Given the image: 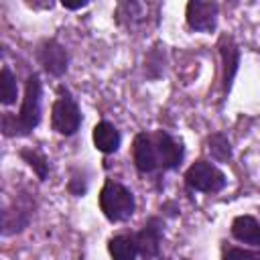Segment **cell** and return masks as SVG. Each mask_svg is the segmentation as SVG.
<instances>
[{
  "mask_svg": "<svg viewBox=\"0 0 260 260\" xmlns=\"http://www.w3.org/2000/svg\"><path fill=\"white\" fill-rule=\"evenodd\" d=\"M185 260H187V258H185Z\"/></svg>",
  "mask_w": 260,
  "mask_h": 260,
  "instance_id": "cell-19",
  "label": "cell"
},
{
  "mask_svg": "<svg viewBox=\"0 0 260 260\" xmlns=\"http://www.w3.org/2000/svg\"><path fill=\"white\" fill-rule=\"evenodd\" d=\"M132 160L138 173H152L158 169V156L152 132H138L132 142Z\"/></svg>",
  "mask_w": 260,
  "mask_h": 260,
  "instance_id": "cell-8",
  "label": "cell"
},
{
  "mask_svg": "<svg viewBox=\"0 0 260 260\" xmlns=\"http://www.w3.org/2000/svg\"><path fill=\"white\" fill-rule=\"evenodd\" d=\"M51 126L61 136H71L81 126V110L67 89L59 87V98L51 108Z\"/></svg>",
  "mask_w": 260,
  "mask_h": 260,
  "instance_id": "cell-3",
  "label": "cell"
},
{
  "mask_svg": "<svg viewBox=\"0 0 260 260\" xmlns=\"http://www.w3.org/2000/svg\"><path fill=\"white\" fill-rule=\"evenodd\" d=\"M232 236L248 246H260V221L252 215H238L232 221Z\"/></svg>",
  "mask_w": 260,
  "mask_h": 260,
  "instance_id": "cell-12",
  "label": "cell"
},
{
  "mask_svg": "<svg viewBox=\"0 0 260 260\" xmlns=\"http://www.w3.org/2000/svg\"><path fill=\"white\" fill-rule=\"evenodd\" d=\"M185 183L189 189L199 191V193H219L225 187L228 179H225L223 171L217 169L213 162L199 158L187 169Z\"/></svg>",
  "mask_w": 260,
  "mask_h": 260,
  "instance_id": "cell-4",
  "label": "cell"
},
{
  "mask_svg": "<svg viewBox=\"0 0 260 260\" xmlns=\"http://www.w3.org/2000/svg\"><path fill=\"white\" fill-rule=\"evenodd\" d=\"M61 4H63V8H67V10H79V8H85V6H87V0H77V2L63 0Z\"/></svg>",
  "mask_w": 260,
  "mask_h": 260,
  "instance_id": "cell-18",
  "label": "cell"
},
{
  "mask_svg": "<svg viewBox=\"0 0 260 260\" xmlns=\"http://www.w3.org/2000/svg\"><path fill=\"white\" fill-rule=\"evenodd\" d=\"M136 244H138V252L142 258L150 260L156 258L160 252V240H162V221L158 217H150L142 230L138 234H134Z\"/></svg>",
  "mask_w": 260,
  "mask_h": 260,
  "instance_id": "cell-10",
  "label": "cell"
},
{
  "mask_svg": "<svg viewBox=\"0 0 260 260\" xmlns=\"http://www.w3.org/2000/svg\"><path fill=\"white\" fill-rule=\"evenodd\" d=\"M207 150L215 160L225 162L232 158V144H230L228 136L221 132H213L211 136H207Z\"/></svg>",
  "mask_w": 260,
  "mask_h": 260,
  "instance_id": "cell-16",
  "label": "cell"
},
{
  "mask_svg": "<svg viewBox=\"0 0 260 260\" xmlns=\"http://www.w3.org/2000/svg\"><path fill=\"white\" fill-rule=\"evenodd\" d=\"M108 252H110V256L114 260H136V256L140 254L136 238L134 236H126V234L110 238L108 240Z\"/></svg>",
  "mask_w": 260,
  "mask_h": 260,
  "instance_id": "cell-13",
  "label": "cell"
},
{
  "mask_svg": "<svg viewBox=\"0 0 260 260\" xmlns=\"http://www.w3.org/2000/svg\"><path fill=\"white\" fill-rule=\"evenodd\" d=\"M37 59L39 63L43 65V69L53 75V77H61L65 75L67 67H69V55H67V49L55 41V39H47L39 45L37 49Z\"/></svg>",
  "mask_w": 260,
  "mask_h": 260,
  "instance_id": "cell-6",
  "label": "cell"
},
{
  "mask_svg": "<svg viewBox=\"0 0 260 260\" xmlns=\"http://www.w3.org/2000/svg\"><path fill=\"white\" fill-rule=\"evenodd\" d=\"M219 55H221V91L223 95L230 93L232 89V81L238 73V65H240V49L236 45V41L228 35H223L217 43Z\"/></svg>",
  "mask_w": 260,
  "mask_h": 260,
  "instance_id": "cell-9",
  "label": "cell"
},
{
  "mask_svg": "<svg viewBox=\"0 0 260 260\" xmlns=\"http://www.w3.org/2000/svg\"><path fill=\"white\" fill-rule=\"evenodd\" d=\"M136 209V199L128 187L116 181H106L102 191H100V211L104 217L112 223L126 221L134 215Z\"/></svg>",
  "mask_w": 260,
  "mask_h": 260,
  "instance_id": "cell-2",
  "label": "cell"
},
{
  "mask_svg": "<svg viewBox=\"0 0 260 260\" xmlns=\"http://www.w3.org/2000/svg\"><path fill=\"white\" fill-rule=\"evenodd\" d=\"M144 10H146V6L140 2H120L116 8V22L134 26L138 20H142Z\"/></svg>",
  "mask_w": 260,
  "mask_h": 260,
  "instance_id": "cell-14",
  "label": "cell"
},
{
  "mask_svg": "<svg viewBox=\"0 0 260 260\" xmlns=\"http://www.w3.org/2000/svg\"><path fill=\"white\" fill-rule=\"evenodd\" d=\"M152 138H154V146H156V156H158V169L162 171H171V169H177L183 160V144L179 140H175L169 132L165 130H156L152 132Z\"/></svg>",
  "mask_w": 260,
  "mask_h": 260,
  "instance_id": "cell-7",
  "label": "cell"
},
{
  "mask_svg": "<svg viewBox=\"0 0 260 260\" xmlns=\"http://www.w3.org/2000/svg\"><path fill=\"white\" fill-rule=\"evenodd\" d=\"M41 98L43 85L37 73H30L24 85V98L16 116L4 114L2 116V132L4 136H26L30 134L41 122Z\"/></svg>",
  "mask_w": 260,
  "mask_h": 260,
  "instance_id": "cell-1",
  "label": "cell"
},
{
  "mask_svg": "<svg viewBox=\"0 0 260 260\" xmlns=\"http://www.w3.org/2000/svg\"><path fill=\"white\" fill-rule=\"evenodd\" d=\"M16 100H18L16 77L8 67H2V73H0V102H2V106H12Z\"/></svg>",
  "mask_w": 260,
  "mask_h": 260,
  "instance_id": "cell-15",
  "label": "cell"
},
{
  "mask_svg": "<svg viewBox=\"0 0 260 260\" xmlns=\"http://www.w3.org/2000/svg\"><path fill=\"white\" fill-rule=\"evenodd\" d=\"M91 138H93V146L104 152V154H112L120 148V132L118 128L108 122V120H102L93 126V132H91Z\"/></svg>",
  "mask_w": 260,
  "mask_h": 260,
  "instance_id": "cell-11",
  "label": "cell"
},
{
  "mask_svg": "<svg viewBox=\"0 0 260 260\" xmlns=\"http://www.w3.org/2000/svg\"><path fill=\"white\" fill-rule=\"evenodd\" d=\"M18 154L35 171V175L39 177V181H45L47 179V175H49V160H47V156L43 152L32 150V148H22Z\"/></svg>",
  "mask_w": 260,
  "mask_h": 260,
  "instance_id": "cell-17",
  "label": "cell"
},
{
  "mask_svg": "<svg viewBox=\"0 0 260 260\" xmlns=\"http://www.w3.org/2000/svg\"><path fill=\"white\" fill-rule=\"evenodd\" d=\"M217 14H219V6L215 2L191 0V2H187V8H185L187 26L191 30H197V32H211V30H215Z\"/></svg>",
  "mask_w": 260,
  "mask_h": 260,
  "instance_id": "cell-5",
  "label": "cell"
}]
</instances>
